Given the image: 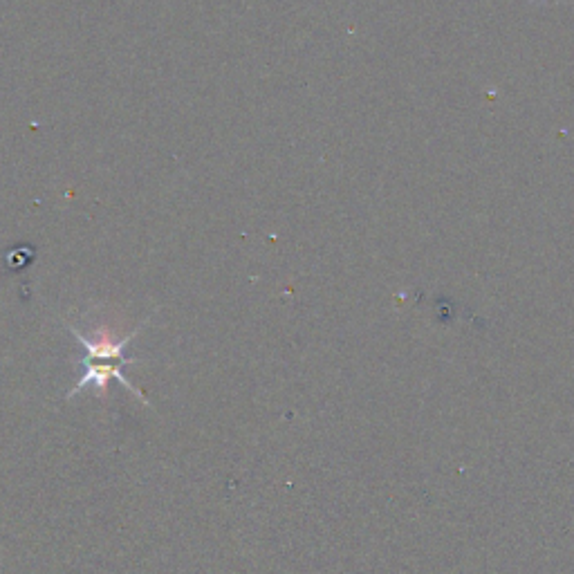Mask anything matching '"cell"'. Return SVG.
<instances>
[{
	"instance_id": "6da1fadb",
	"label": "cell",
	"mask_w": 574,
	"mask_h": 574,
	"mask_svg": "<svg viewBox=\"0 0 574 574\" xmlns=\"http://www.w3.org/2000/svg\"><path fill=\"white\" fill-rule=\"evenodd\" d=\"M83 377H81V382L72 388L70 395L68 397H74L77 395L81 388H86L88 384H95L99 388V393L104 395L106 391V386L110 379H119V384H124L128 391H133L140 400H144V393L142 391H137V388L128 382L126 375L122 373V366L126 364H131V361H119V359H90V357H83ZM146 402V400H144Z\"/></svg>"
}]
</instances>
